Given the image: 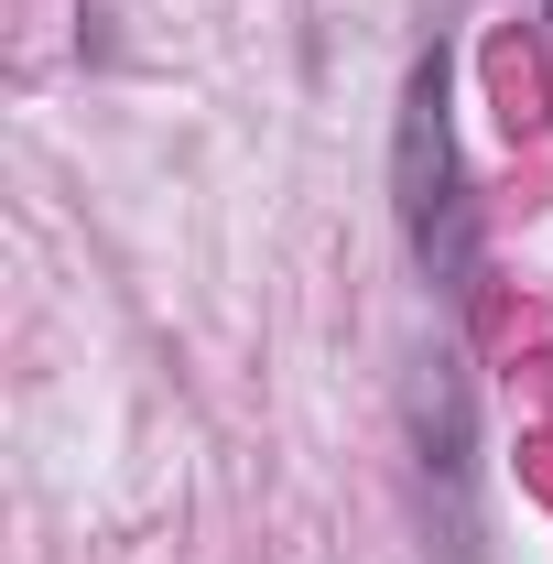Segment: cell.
Here are the masks:
<instances>
[{
    "instance_id": "obj_1",
    "label": "cell",
    "mask_w": 553,
    "mask_h": 564,
    "mask_svg": "<svg viewBox=\"0 0 553 564\" xmlns=\"http://www.w3.org/2000/svg\"><path fill=\"white\" fill-rule=\"evenodd\" d=\"M391 207L402 239L434 282H467L478 261V207H467V163H456V109H445V66H413L402 120H391Z\"/></svg>"
}]
</instances>
